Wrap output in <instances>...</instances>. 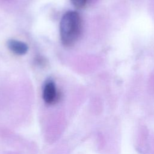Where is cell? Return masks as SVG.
I'll return each instance as SVG.
<instances>
[{"label": "cell", "instance_id": "cell-4", "mask_svg": "<svg viewBox=\"0 0 154 154\" xmlns=\"http://www.w3.org/2000/svg\"><path fill=\"white\" fill-rule=\"evenodd\" d=\"M70 1L75 7L81 8L87 4L88 0H70Z\"/></svg>", "mask_w": 154, "mask_h": 154}, {"label": "cell", "instance_id": "cell-1", "mask_svg": "<svg viewBox=\"0 0 154 154\" xmlns=\"http://www.w3.org/2000/svg\"><path fill=\"white\" fill-rule=\"evenodd\" d=\"M82 28L79 14L75 11L66 12L60 23V35L62 44L66 46L73 45L78 39Z\"/></svg>", "mask_w": 154, "mask_h": 154}, {"label": "cell", "instance_id": "cell-3", "mask_svg": "<svg viewBox=\"0 0 154 154\" xmlns=\"http://www.w3.org/2000/svg\"><path fill=\"white\" fill-rule=\"evenodd\" d=\"M7 47L14 54L22 55L25 54L28 50V45L20 40L11 39L7 42Z\"/></svg>", "mask_w": 154, "mask_h": 154}, {"label": "cell", "instance_id": "cell-2", "mask_svg": "<svg viewBox=\"0 0 154 154\" xmlns=\"http://www.w3.org/2000/svg\"><path fill=\"white\" fill-rule=\"evenodd\" d=\"M43 99L47 104H53L58 99V93L54 82L47 81L43 89Z\"/></svg>", "mask_w": 154, "mask_h": 154}]
</instances>
